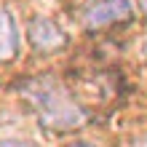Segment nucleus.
<instances>
[{"mask_svg": "<svg viewBox=\"0 0 147 147\" xmlns=\"http://www.w3.org/2000/svg\"><path fill=\"white\" fill-rule=\"evenodd\" d=\"M27 105L35 110L40 126L51 131H75L86 123V110L67 94V88L56 78L40 75L32 78L24 86H19Z\"/></svg>", "mask_w": 147, "mask_h": 147, "instance_id": "1", "label": "nucleus"}, {"mask_svg": "<svg viewBox=\"0 0 147 147\" xmlns=\"http://www.w3.org/2000/svg\"><path fill=\"white\" fill-rule=\"evenodd\" d=\"M131 16H134L131 0H99L86 11L83 24L88 30H105V27H112V24L128 22Z\"/></svg>", "mask_w": 147, "mask_h": 147, "instance_id": "2", "label": "nucleus"}, {"mask_svg": "<svg viewBox=\"0 0 147 147\" xmlns=\"http://www.w3.org/2000/svg\"><path fill=\"white\" fill-rule=\"evenodd\" d=\"M27 38H30V43H32V48L40 51V54H54V51H59V48L67 46L64 30L59 27L56 22L46 19V16H38V19L30 22Z\"/></svg>", "mask_w": 147, "mask_h": 147, "instance_id": "3", "label": "nucleus"}, {"mask_svg": "<svg viewBox=\"0 0 147 147\" xmlns=\"http://www.w3.org/2000/svg\"><path fill=\"white\" fill-rule=\"evenodd\" d=\"M19 54V30L13 16L0 8V62H11Z\"/></svg>", "mask_w": 147, "mask_h": 147, "instance_id": "4", "label": "nucleus"}, {"mask_svg": "<svg viewBox=\"0 0 147 147\" xmlns=\"http://www.w3.org/2000/svg\"><path fill=\"white\" fill-rule=\"evenodd\" d=\"M0 147H38V144L27 139H5V142H0Z\"/></svg>", "mask_w": 147, "mask_h": 147, "instance_id": "5", "label": "nucleus"}, {"mask_svg": "<svg viewBox=\"0 0 147 147\" xmlns=\"http://www.w3.org/2000/svg\"><path fill=\"white\" fill-rule=\"evenodd\" d=\"M70 147H94V144H88V142H75V144H70Z\"/></svg>", "mask_w": 147, "mask_h": 147, "instance_id": "6", "label": "nucleus"}, {"mask_svg": "<svg viewBox=\"0 0 147 147\" xmlns=\"http://www.w3.org/2000/svg\"><path fill=\"white\" fill-rule=\"evenodd\" d=\"M134 147H147V136H144V139H139V142H136Z\"/></svg>", "mask_w": 147, "mask_h": 147, "instance_id": "7", "label": "nucleus"}, {"mask_svg": "<svg viewBox=\"0 0 147 147\" xmlns=\"http://www.w3.org/2000/svg\"><path fill=\"white\" fill-rule=\"evenodd\" d=\"M139 5H142V11L147 13V0H139Z\"/></svg>", "mask_w": 147, "mask_h": 147, "instance_id": "8", "label": "nucleus"}]
</instances>
